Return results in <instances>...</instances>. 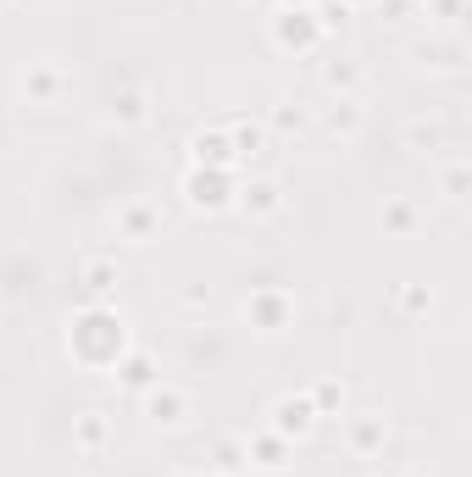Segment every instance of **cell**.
<instances>
[{"label": "cell", "mask_w": 472, "mask_h": 477, "mask_svg": "<svg viewBox=\"0 0 472 477\" xmlns=\"http://www.w3.org/2000/svg\"><path fill=\"white\" fill-rule=\"evenodd\" d=\"M111 327H122V322H117L111 311H84V316L73 322V333H67V345L79 350V361H84V367H95V350H89V345H100V338H111ZM117 356H122V333H117V345H111V350L100 356V367H106V361H117Z\"/></svg>", "instance_id": "1"}, {"label": "cell", "mask_w": 472, "mask_h": 477, "mask_svg": "<svg viewBox=\"0 0 472 477\" xmlns=\"http://www.w3.org/2000/svg\"><path fill=\"white\" fill-rule=\"evenodd\" d=\"M184 189H189V206L194 212H223V206H234V194H228V178H223V167H206V172H189L184 178Z\"/></svg>", "instance_id": "2"}, {"label": "cell", "mask_w": 472, "mask_h": 477, "mask_svg": "<svg viewBox=\"0 0 472 477\" xmlns=\"http://www.w3.org/2000/svg\"><path fill=\"white\" fill-rule=\"evenodd\" d=\"M145 405H151V422H156V428H178V422H184V411H189L178 389H156Z\"/></svg>", "instance_id": "3"}, {"label": "cell", "mask_w": 472, "mask_h": 477, "mask_svg": "<svg viewBox=\"0 0 472 477\" xmlns=\"http://www.w3.org/2000/svg\"><path fill=\"white\" fill-rule=\"evenodd\" d=\"M122 228L145 244V239H151V228H156V212H151V206H128V212H122Z\"/></svg>", "instance_id": "4"}, {"label": "cell", "mask_w": 472, "mask_h": 477, "mask_svg": "<svg viewBox=\"0 0 472 477\" xmlns=\"http://www.w3.org/2000/svg\"><path fill=\"white\" fill-rule=\"evenodd\" d=\"M28 84H34V95H50V89H56V73H50V67H34Z\"/></svg>", "instance_id": "5"}, {"label": "cell", "mask_w": 472, "mask_h": 477, "mask_svg": "<svg viewBox=\"0 0 472 477\" xmlns=\"http://www.w3.org/2000/svg\"><path fill=\"white\" fill-rule=\"evenodd\" d=\"M89 289H95V295L111 289V266H89Z\"/></svg>", "instance_id": "6"}]
</instances>
